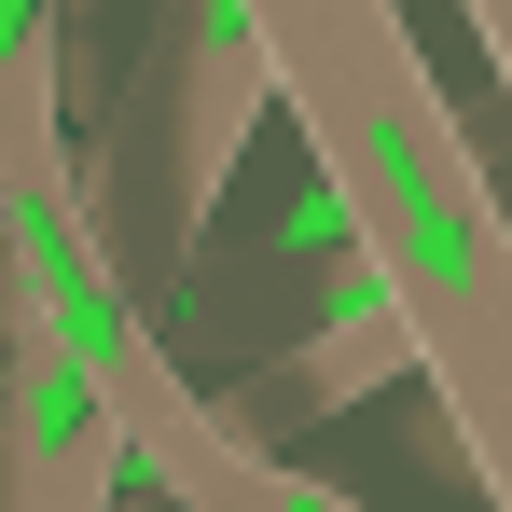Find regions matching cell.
Instances as JSON below:
<instances>
[{"instance_id":"cell-3","label":"cell","mask_w":512,"mask_h":512,"mask_svg":"<svg viewBox=\"0 0 512 512\" xmlns=\"http://www.w3.org/2000/svg\"><path fill=\"white\" fill-rule=\"evenodd\" d=\"M70 167V0H0V194Z\"/></svg>"},{"instance_id":"cell-4","label":"cell","mask_w":512,"mask_h":512,"mask_svg":"<svg viewBox=\"0 0 512 512\" xmlns=\"http://www.w3.org/2000/svg\"><path fill=\"white\" fill-rule=\"evenodd\" d=\"M471 42H485V70H499V97H512V0H485V14H471Z\"/></svg>"},{"instance_id":"cell-5","label":"cell","mask_w":512,"mask_h":512,"mask_svg":"<svg viewBox=\"0 0 512 512\" xmlns=\"http://www.w3.org/2000/svg\"><path fill=\"white\" fill-rule=\"evenodd\" d=\"M457 14H485V0H457Z\"/></svg>"},{"instance_id":"cell-2","label":"cell","mask_w":512,"mask_h":512,"mask_svg":"<svg viewBox=\"0 0 512 512\" xmlns=\"http://www.w3.org/2000/svg\"><path fill=\"white\" fill-rule=\"evenodd\" d=\"M125 402L70 333L0 319V512H125Z\"/></svg>"},{"instance_id":"cell-1","label":"cell","mask_w":512,"mask_h":512,"mask_svg":"<svg viewBox=\"0 0 512 512\" xmlns=\"http://www.w3.org/2000/svg\"><path fill=\"white\" fill-rule=\"evenodd\" d=\"M250 42L360 236V277L416 346V388L457 416V457L512 512V208L457 97L429 84L402 0H250Z\"/></svg>"}]
</instances>
